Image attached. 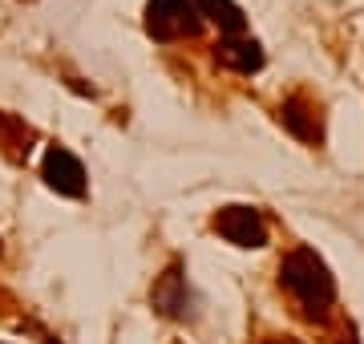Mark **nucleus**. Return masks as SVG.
<instances>
[{
    "instance_id": "obj_1",
    "label": "nucleus",
    "mask_w": 364,
    "mask_h": 344,
    "mask_svg": "<svg viewBox=\"0 0 364 344\" xmlns=\"http://www.w3.org/2000/svg\"><path fill=\"white\" fill-rule=\"evenodd\" d=\"M279 288L296 300L308 320H324L336 304V279L312 247H291L279 259Z\"/></svg>"
},
{
    "instance_id": "obj_2",
    "label": "nucleus",
    "mask_w": 364,
    "mask_h": 344,
    "mask_svg": "<svg viewBox=\"0 0 364 344\" xmlns=\"http://www.w3.org/2000/svg\"><path fill=\"white\" fill-rule=\"evenodd\" d=\"M207 25L195 0H146V33L154 41L195 37Z\"/></svg>"
},
{
    "instance_id": "obj_3",
    "label": "nucleus",
    "mask_w": 364,
    "mask_h": 344,
    "mask_svg": "<svg viewBox=\"0 0 364 344\" xmlns=\"http://www.w3.org/2000/svg\"><path fill=\"white\" fill-rule=\"evenodd\" d=\"M210 227L235 247H267V239H272L259 207H223Z\"/></svg>"
},
{
    "instance_id": "obj_4",
    "label": "nucleus",
    "mask_w": 364,
    "mask_h": 344,
    "mask_svg": "<svg viewBox=\"0 0 364 344\" xmlns=\"http://www.w3.org/2000/svg\"><path fill=\"white\" fill-rule=\"evenodd\" d=\"M150 304H154L158 316H166V320H191L195 316V296L186 288V272H182L178 259L158 276L154 291H150Z\"/></svg>"
},
{
    "instance_id": "obj_5",
    "label": "nucleus",
    "mask_w": 364,
    "mask_h": 344,
    "mask_svg": "<svg viewBox=\"0 0 364 344\" xmlns=\"http://www.w3.org/2000/svg\"><path fill=\"white\" fill-rule=\"evenodd\" d=\"M41 178L57 190V195H69V199H81L85 195V166H81L65 146H49L45 158H41Z\"/></svg>"
},
{
    "instance_id": "obj_6",
    "label": "nucleus",
    "mask_w": 364,
    "mask_h": 344,
    "mask_svg": "<svg viewBox=\"0 0 364 344\" xmlns=\"http://www.w3.org/2000/svg\"><path fill=\"white\" fill-rule=\"evenodd\" d=\"M215 61H219L223 69H231V73H259L263 69V49L255 37H219V45H215Z\"/></svg>"
},
{
    "instance_id": "obj_7",
    "label": "nucleus",
    "mask_w": 364,
    "mask_h": 344,
    "mask_svg": "<svg viewBox=\"0 0 364 344\" xmlns=\"http://www.w3.org/2000/svg\"><path fill=\"white\" fill-rule=\"evenodd\" d=\"M203 21L219 28V37H247V16L235 0H195Z\"/></svg>"
},
{
    "instance_id": "obj_8",
    "label": "nucleus",
    "mask_w": 364,
    "mask_h": 344,
    "mask_svg": "<svg viewBox=\"0 0 364 344\" xmlns=\"http://www.w3.org/2000/svg\"><path fill=\"white\" fill-rule=\"evenodd\" d=\"M279 122L296 134L299 142H316V118H312V109H308L304 97H287L284 106H279Z\"/></svg>"
},
{
    "instance_id": "obj_9",
    "label": "nucleus",
    "mask_w": 364,
    "mask_h": 344,
    "mask_svg": "<svg viewBox=\"0 0 364 344\" xmlns=\"http://www.w3.org/2000/svg\"><path fill=\"white\" fill-rule=\"evenodd\" d=\"M267 344H299V340H291V336H272Z\"/></svg>"
}]
</instances>
